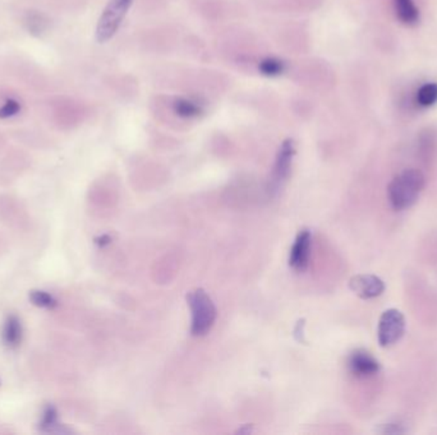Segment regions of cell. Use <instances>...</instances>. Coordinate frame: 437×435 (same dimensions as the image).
Here are the masks:
<instances>
[{
    "label": "cell",
    "instance_id": "16",
    "mask_svg": "<svg viewBox=\"0 0 437 435\" xmlns=\"http://www.w3.org/2000/svg\"><path fill=\"white\" fill-rule=\"evenodd\" d=\"M21 110L19 102L16 100H8L3 105V108L0 109V119H7V117L16 115L17 113Z\"/></svg>",
    "mask_w": 437,
    "mask_h": 435
},
{
    "label": "cell",
    "instance_id": "7",
    "mask_svg": "<svg viewBox=\"0 0 437 435\" xmlns=\"http://www.w3.org/2000/svg\"><path fill=\"white\" fill-rule=\"evenodd\" d=\"M351 291L360 299H374L383 295L385 291L383 281L374 274H357L349 281Z\"/></svg>",
    "mask_w": 437,
    "mask_h": 435
},
{
    "label": "cell",
    "instance_id": "2",
    "mask_svg": "<svg viewBox=\"0 0 437 435\" xmlns=\"http://www.w3.org/2000/svg\"><path fill=\"white\" fill-rule=\"evenodd\" d=\"M187 302L192 313L191 334L196 337L209 334L216 319V308L210 296L202 288H197L188 293Z\"/></svg>",
    "mask_w": 437,
    "mask_h": 435
},
{
    "label": "cell",
    "instance_id": "3",
    "mask_svg": "<svg viewBox=\"0 0 437 435\" xmlns=\"http://www.w3.org/2000/svg\"><path fill=\"white\" fill-rule=\"evenodd\" d=\"M132 4L133 0H110L96 27V40L100 44L114 38Z\"/></svg>",
    "mask_w": 437,
    "mask_h": 435
},
{
    "label": "cell",
    "instance_id": "9",
    "mask_svg": "<svg viewBox=\"0 0 437 435\" xmlns=\"http://www.w3.org/2000/svg\"><path fill=\"white\" fill-rule=\"evenodd\" d=\"M22 336H24V329H22L21 320L16 315H9L1 329V341L8 349L15 350L21 345Z\"/></svg>",
    "mask_w": 437,
    "mask_h": 435
},
{
    "label": "cell",
    "instance_id": "13",
    "mask_svg": "<svg viewBox=\"0 0 437 435\" xmlns=\"http://www.w3.org/2000/svg\"><path fill=\"white\" fill-rule=\"evenodd\" d=\"M417 102L422 108H431L437 102V83H426L417 92Z\"/></svg>",
    "mask_w": 437,
    "mask_h": 435
},
{
    "label": "cell",
    "instance_id": "11",
    "mask_svg": "<svg viewBox=\"0 0 437 435\" xmlns=\"http://www.w3.org/2000/svg\"><path fill=\"white\" fill-rule=\"evenodd\" d=\"M173 110L182 119H196L203 113L201 104L191 99H186V97H180L178 100H175V102L173 104Z\"/></svg>",
    "mask_w": 437,
    "mask_h": 435
},
{
    "label": "cell",
    "instance_id": "18",
    "mask_svg": "<svg viewBox=\"0 0 437 435\" xmlns=\"http://www.w3.org/2000/svg\"><path fill=\"white\" fill-rule=\"evenodd\" d=\"M379 432L383 434H402V433H406V429L402 427V425L399 424H386V425H383V429H380Z\"/></svg>",
    "mask_w": 437,
    "mask_h": 435
},
{
    "label": "cell",
    "instance_id": "10",
    "mask_svg": "<svg viewBox=\"0 0 437 435\" xmlns=\"http://www.w3.org/2000/svg\"><path fill=\"white\" fill-rule=\"evenodd\" d=\"M394 7L402 24L413 26L420 21V10L414 6L413 0H394Z\"/></svg>",
    "mask_w": 437,
    "mask_h": 435
},
{
    "label": "cell",
    "instance_id": "14",
    "mask_svg": "<svg viewBox=\"0 0 437 435\" xmlns=\"http://www.w3.org/2000/svg\"><path fill=\"white\" fill-rule=\"evenodd\" d=\"M30 302L33 305L44 308V309H54L58 306V302L55 300L53 296L47 294L45 291H40V290H33L30 293Z\"/></svg>",
    "mask_w": 437,
    "mask_h": 435
},
{
    "label": "cell",
    "instance_id": "19",
    "mask_svg": "<svg viewBox=\"0 0 437 435\" xmlns=\"http://www.w3.org/2000/svg\"><path fill=\"white\" fill-rule=\"evenodd\" d=\"M109 241H110L109 236H106V235H104V236H102V238H99V239H96V243H97L99 245H105V244H108Z\"/></svg>",
    "mask_w": 437,
    "mask_h": 435
},
{
    "label": "cell",
    "instance_id": "6",
    "mask_svg": "<svg viewBox=\"0 0 437 435\" xmlns=\"http://www.w3.org/2000/svg\"><path fill=\"white\" fill-rule=\"evenodd\" d=\"M310 254H311V233L308 230H302L298 233L290 250L289 265L297 272H305L310 263Z\"/></svg>",
    "mask_w": 437,
    "mask_h": 435
},
{
    "label": "cell",
    "instance_id": "1",
    "mask_svg": "<svg viewBox=\"0 0 437 435\" xmlns=\"http://www.w3.org/2000/svg\"><path fill=\"white\" fill-rule=\"evenodd\" d=\"M426 180L422 171L406 169L391 180L388 187V197L391 207L395 211L411 208L418 201Z\"/></svg>",
    "mask_w": 437,
    "mask_h": 435
},
{
    "label": "cell",
    "instance_id": "12",
    "mask_svg": "<svg viewBox=\"0 0 437 435\" xmlns=\"http://www.w3.org/2000/svg\"><path fill=\"white\" fill-rule=\"evenodd\" d=\"M258 70L265 77H279L285 70V63L278 58H265L258 64Z\"/></svg>",
    "mask_w": 437,
    "mask_h": 435
},
{
    "label": "cell",
    "instance_id": "4",
    "mask_svg": "<svg viewBox=\"0 0 437 435\" xmlns=\"http://www.w3.org/2000/svg\"><path fill=\"white\" fill-rule=\"evenodd\" d=\"M294 155H296L294 140H290V138L284 140L279 147L278 154H276L273 172H271L270 180H269V186H267L269 195H278V192L280 190L283 184L288 179Z\"/></svg>",
    "mask_w": 437,
    "mask_h": 435
},
{
    "label": "cell",
    "instance_id": "8",
    "mask_svg": "<svg viewBox=\"0 0 437 435\" xmlns=\"http://www.w3.org/2000/svg\"><path fill=\"white\" fill-rule=\"evenodd\" d=\"M348 366L351 374L358 378L372 377L380 372V363L370 352L365 350H357L351 352Z\"/></svg>",
    "mask_w": 437,
    "mask_h": 435
},
{
    "label": "cell",
    "instance_id": "17",
    "mask_svg": "<svg viewBox=\"0 0 437 435\" xmlns=\"http://www.w3.org/2000/svg\"><path fill=\"white\" fill-rule=\"evenodd\" d=\"M41 18H42V17L40 16V15H33V16L30 17V19H29V22H27L30 31L40 33V31L44 30V24L41 22Z\"/></svg>",
    "mask_w": 437,
    "mask_h": 435
},
{
    "label": "cell",
    "instance_id": "15",
    "mask_svg": "<svg viewBox=\"0 0 437 435\" xmlns=\"http://www.w3.org/2000/svg\"><path fill=\"white\" fill-rule=\"evenodd\" d=\"M58 427H59L58 425V413H56L54 406L49 404L44 411V415H42V419L40 422V429L42 432H54Z\"/></svg>",
    "mask_w": 437,
    "mask_h": 435
},
{
    "label": "cell",
    "instance_id": "5",
    "mask_svg": "<svg viewBox=\"0 0 437 435\" xmlns=\"http://www.w3.org/2000/svg\"><path fill=\"white\" fill-rule=\"evenodd\" d=\"M406 318L398 309H388L383 313L379 328L377 338L381 347H390L404 336Z\"/></svg>",
    "mask_w": 437,
    "mask_h": 435
}]
</instances>
